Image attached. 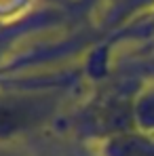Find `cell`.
<instances>
[{
  "instance_id": "cell-3",
  "label": "cell",
  "mask_w": 154,
  "mask_h": 156,
  "mask_svg": "<svg viewBox=\"0 0 154 156\" xmlns=\"http://www.w3.org/2000/svg\"><path fill=\"white\" fill-rule=\"evenodd\" d=\"M154 0H110L102 9V30H116L135 13L152 6Z\"/></svg>"
},
{
  "instance_id": "cell-5",
  "label": "cell",
  "mask_w": 154,
  "mask_h": 156,
  "mask_svg": "<svg viewBox=\"0 0 154 156\" xmlns=\"http://www.w3.org/2000/svg\"><path fill=\"white\" fill-rule=\"evenodd\" d=\"M42 156H99V154L89 146V152L87 150H82V152H78V150H61V152H51V154H42Z\"/></svg>"
},
{
  "instance_id": "cell-4",
  "label": "cell",
  "mask_w": 154,
  "mask_h": 156,
  "mask_svg": "<svg viewBox=\"0 0 154 156\" xmlns=\"http://www.w3.org/2000/svg\"><path fill=\"white\" fill-rule=\"evenodd\" d=\"M108 2H110V0H74L72 13H74L76 21L78 19H89L95 11H102Z\"/></svg>"
},
{
  "instance_id": "cell-2",
  "label": "cell",
  "mask_w": 154,
  "mask_h": 156,
  "mask_svg": "<svg viewBox=\"0 0 154 156\" xmlns=\"http://www.w3.org/2000/svg\"><path fill=\"white\" fill-rule=\"evenodd\" d=\"M137 89L127 84H103L91 97L82 99L76 105L70 127L76 139L84 146H97L106 139L133 133V104Z\"/></svg>"
},
{
  "instance_id": "cell-1",
  "label": "cell",
  "mask_w": 154,
  "mask_h": 156,
  "mask_svg": "<svg viewBox=\"0 0 154 156\" xmlns=\"http://www.w3.org/2000/svg\"><path fill=\"white\" fill-rule=\"evenodd\" d=\"M82 82V72L0 80V148L21 146L63 120Z\"/></svg>"
}]
</instances>
